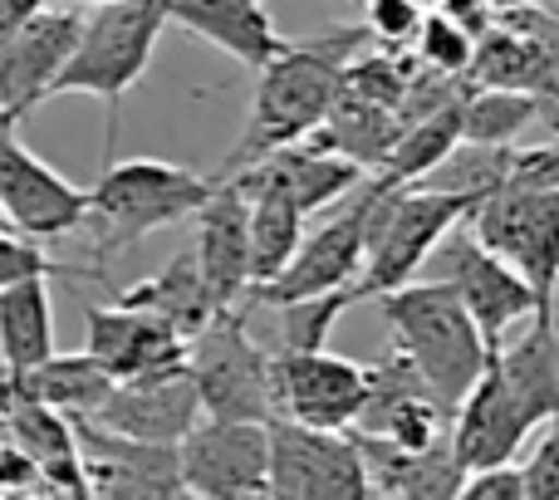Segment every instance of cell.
I'll return each instance as SVG.
<instances>
[{
    "label": "cell",
    "instance_id": "6da1fadb",
    "mask_svg": "<svg viewBox=\"0 0 559 500\" xmlns=\"http://www.w3.org/2000/svg\"><path fill=\"white\" fill-rule=\"evenodd\" d=\"M364 39H373L368 25H354V29L338 25V29L314 35V39H289L271 64L261 69L246 133L216 177H231V172H241V167L261 163V157L275 153V147L314 138L319 128H324V118L334 114V104L344 98L348 64L358 59V45H364Z\"/></svg>",
    "mask_w": 559,
    "mask_h": 500
},
{
    "label": "cell",
    "instance_id": "7a4b0ae2",
    "mask_svg": "<svg viewBox=\"0 0 559 500\" xmlns=\"http://www.w3.org/2000/svg\"><path fill=\"white\" fill-rule=\"evenodd\" d=\"M378 309H383V324L393 329V344L413 358L417 373L432 383L442 407L456 417V407L466 403V393L481 383V373L496 358L456 285L442 275L423 279V285L407 279V285L378 295Z\"/></svg>",
    "mask_w": 559,
    "mask_h": 500
},
{
    "label": "cell",
    "instance_id": "3957f363",
    "mask_svg": "<svg viewBox=\"0 0 559 500\" xmlns=\"http://www.w3.org/2000/svg\"><path fill=\"white\" fill-rule=\"evenodd\" d=\"M216 192V177L192 167L163 163V157H128L104 163V177L88 187V231H94V260L147 241L163 226H177L206 206Z\"/></svg>",
    "mask_w": 559,
    "mask_h": 500
},
{
    "label": "cell",
    "instance_id": "277c9868",
    "mask_svg": "<svg viewBox=\"0 0 559 500\" xmlns=\"http://www.w3.org/2000/svg\"><path fill=\"white\" fill-rule=\"evenodd\" d=\"M167 25H173L167 0H104V5H94L84 15V29H79V45L55 84V98L59 94H94L98 104L108 108L104 163L114 157L118 114H123L128 88L147 74L153 49Z\"/></svg>",
    "mask_w": 559,
    "mask_h": 500
},
{
    "label": "cell",
    "instance_id": "5b68a950",
    "mask_svg": "<svg viewBox=\"0 0 559 500\" xmlns=\"http://www.w3.org/2000/svg\"><path fill=\"white\" fill-rule=\"evenodd\" d=\"M373 187V206H368V265H364V299H378L388 289L407 285L437 246L452 236L456 222H472V212L486 197L472 192H447V187Z\"/></svg>",
    "mask_w": 559,
    "mask_h": 500
},
{
    "label": "cell",
    "instance_id": "8992f818",
    "mask_svg": "<svg viewBox=\"0 0 559 500\" xmlns=\"http://www.w3.org/2000/svg\"><path fill=\"white\" fill-rule=\"evenodd\" d=\"M246 305L216 309V319L192 338V373L202 407L212 417L275 422V354H265L246 329Z\"/></svg>",
    "mask_w": 559,
    "mask_h": 500
},
{
    "label": "cell",
    "instance_id": "52a82bcc",
    "mask_svg": "<svg viewBox=\"0 0 559 500\" xmlns=\"http://www.w3.org/2000/svg\"><path fill=\"white\" fill-rule=\"evenodd\" d=\"M472 231L491 250H501V255L535 285V295H540V314L535 319H555V299H559V187L501 182L472 212Z\"/></svg>",
    "mask_w": 559,
    "mask_h": 500
},
{
    "label": "cell",
    "instance_id": "ba28073f",
    "mask_svg": "<svg viewBox=\"0 0 559 500\" xmlns=\"http://www.w3.org/2000/svg\"><path fill=\"white\" fill-rule=\"evenodd\" d=\"M271 496L275 500H364L378 496L358 442L334 427L295 417L271 422Z\"/></svg>",
    "mask_w": 559,
    "mask_h": 500
},
{
    "label": "cell",
    "instance_id": "9c48e42d",
    "mask_svg": "<svg viewBox=\"0 0 559 500\" xmlns=\"http://www.w3.org/2000/svg\"><path fill=\"white\" fill-rule=\"evenodd\" d=\"M368 206H373V187H358L348 197V206H338L319 231H309L299 241L295 260L271 279V285L251 289L241 299L246 309L255 305H289V299H309V295H324V289H344V285H358L364 279V265H368Z\"/></svg>",
    "mask_w": 559,
    "mask_h": 500
},
{
    "label": "cell",
    "instance_id": "30bf717a",
    "mask_svg": "<svg viewBox=\"0 0 559 500\" xmlns=\"http://www.w3.org/2000/svg\"><path fill=\"white\" fill-rule=\"evenodd\" d=\"M182 481L197 500H251L271 496V422L206 413L182 437Z\"/></svg>",
    "mask_w": 559,
    "mask_h": 500
},
{
    "label": "cell",
    "instance_id": "8fae6325",
    "mask_svg": "<svg viewBox=\"0 0 559 500\" xmlns=\"http://www.w3.org/2000/svg\"><path fill=\"white\" fill-rule=\"evenodd\" d=\"M437 265H442V279H452L456 295L466 299V309L476 314L491 354L506 348V334L515 324L540 314V295L535 285L501 255L491 250L476 231H456L437 246Z\"/></svg>",
    "mask_w": 559,
    "mask_h": 500
},
{
    "label": "cell",
    "instance_id": "7c38bea8",
    "mask_svg": "<svg viewBox=\"0 0 559 500\" xmlns=\"http://www.w3.org/2000/svg\"><path fill=\"white\" fill-rule=\"evenodd\" d=\"M79 456L88 472V491L114 500H173L187 496L182 481V447L128 437L94 417H74Z\"/></svg>",
    "mask_w": 559,
    "mask_h": 500
},
{
    "label": "cell",
    "instance_id": "4fadbf2b",
    "mask_svg": "<svg viewBox=\"0 0 559 500\" xmlns=\"http://www.w3.org/2000/svg\"><path fill=\"white\" fill-rule=\"evenodd\" d=\"M368 403V364L338 358L329 348H275V413L309 427L358 422Z\"/></svg>",
    "mask_w": 559,
    "mask_h": 500
},
{
    "label": "cell",
    "instance_id": "5bb4252c",
    "mask_svg": "<svg viewBox=\"0 0 559 500\" xmlns=\"http://www.w3.org/2000/svg\"><path fill=\"white\" fill-rule=\"evenodd\" d=\"M79 29H84V15L45 5L15 35L0 39V123L5 128L25 123L29 108L55 98L59 74L79 45Z\"/></svg>",
    "mask_w": 559,
    "mask_h": 500
},
{
    "label": "cell",
    "instance_id": "9a60e30c",
    "mask_svg": "<svg viewBox=\"0 0 559 500\" xmlns=\"http://www.w3.org/2000/svg\"><path fill=\"white\" fill-rule=\"evenodd\" d=\"M0 206L10 212L15 231L35 241H59L88 222V192L29 153L15 128H0Z\"/></svg>",
    "mask_w": 559,
    "mask_h": 500
},
{
    "label": "cell",
    "instance_id": "2e32d148",
    "mask_svg": "<svg viewBox=\"0 0 559 500\" xmlns=\"http://www.w3.org/2000/svg\"><path fill=\"white\" fill-rule=\"evenodd\" d=\"M84 334L88 354L104 358L114 368V378H163L192 364V338L177 334L173 324H163L147 309H133L123 299L114 305H88L84 309Z\"/></svg>",
    "mask_w": 559,
    "mask_h": 500
},
{
    "label": "cell",
    "instance_id": "e0dca14e",
    "mask_svg": "<svg viewBox=\"0 0 559 500\" xmlns=\"http://www.w3.org/2000/svg\"><path fill=\"white\" fill-rule=\"evenodd\" d=\"M202 417V388H197V373L187 364L163 378H123L108 393V403L94 413V422L128 437H147V442H182Z\"/></svg>",
    "mask_w": 559,
    "mask_h": 500
},
{
    "label": "cell",
    "instance_id": "ac0fdd59",
    "mask_svg": "<svg viewBox=\"0 0 559 500\" xmlns=\"http://www.w3.org/2000/svg\"><path fill=\"white\" fill-rule=\"evenodd\" d=\"M197 260L222 309L251 295V197L236 177H216V192L197 212Z\"/></svg>",
    "mask_w": 559,
    "mask_h": 500
},
{
    "label": "cell",
    "instance_id": "d6986e66",
    "mask_svg": "<svg viewBox=\"0 0 559 500\" xmlns=\"http://www.w3.org/2000/svg\"><path fill=\"white\" fill-rule=\"evenodd\" d=\"M231 177H241V182H251V187H275V192L295 197V202L305 206V216H314V212H324V206L354 197L358 187L368 182V167L309 138V143L275 147L261 163L241 167V172H231Z\"/></svg>",
    "mask_w": 559,
    "mask_h": 500
},
{
    "label": "cell",
    "instance_id": "ffe728a7",
    "mask_svg": "<svg viewBox=\"0 0 559 500\" xmlns=\"http://www.w3.org/2000/svg\"><path fill=\"white\" fill-rule=\"evenodd\" d=\"M531 432H535L531 417L521 413V403H515V393H511V383H506L501 364L491 358V368L481 373V383L466 393V403L456 407V417H452L456 456H462L466 472L515 462V452L525 447V437H531Z\"/></svg>",
    "mask_w": 559,
    "mask_h": 500
},
{
    "label": "cell",
    "instance_id": "44dd1931",
    "mask_svg": "<svg viewBox=\"0 0 559 500\" xmlns=\"http://www.w3.org/2000/svg\"><path fill=\"white\" fill-rule=\"evenodd\" d=\"M173 25H182L187 35L216 45L226 59H236L241 69L261 74L265 64L289 45L275 29L265 0H167Z\"/></svg>",
    "mask_w": 559,
    "mask_h": 500
},
{
    "label": "cell",
    "instance_id": "7402d4cb",
    "mask_svg": "<svg viewBox=\"0 0 559 500\" xmlns=\"http://www.w3.org/2000/svg\"><path fill=\"white\" fill-rule=\"evenodd\" d=\"M348 437H354L358 452H364L378 496H407V500L462 496L466 466H462V456H456L452 437H442L437 447H423V452H407V447H397V442H383V437L364 432V427H348Z\"/></svg>",
    "mask_w": 559,
    "mask_h": 500
},
{
    "label": "cell",
    "instance_id": "603a6c76",
    "mask_svg": "<svg viewBox=\"0 0 559 500\" xmlns=\"http://www.w3.org/2000/svg\"><path fill=\"white\" fill-rule=\"evenodd\" d=\"M114 299H123V305H133V309H147V314H157L163 324H173L177 334H187V338L202 334V329L216 319V309H222L212 295V285H206V275H202L197 246L182 250V255H173L157 275L118 289Z\"/></svg>",
    "mask_w": 559,
    "mask_h": 500
},
{
    "label": "cell",
    "instance_id": "cb8c5ba5",
    "mask_svg": "<svg viewBox=\"0 0 559 500\" xmlns=\"http://www.w3.org/2000/svg\"><path fill=\"white\" fill-rule=\"evenodd\" d=\"M496 364H501L506 383H511L521 413L531 417V427L550 422L559 413V329H555V319H531V329H525L515 344H506L501 354H496Z\"/></svg>",
    "mask_w": 559,
    "mask_h": 500
},
{
    "label": "cell",
    "instance_id": "d4e9b609",
    "mask_svg": "<svg viewBox=\"0 0 559 500\" xmlns=\"http://www.w3.org/2000/svg\"><path fill=\"white\" fill-rule=\"evenodd\" d=\"M55 354V305H49V275L0 289V368L29 373Z\"/></svg>",
    "mask_w": 559,
    "mask_h": 500
},
{
    "label": "cell",
    "instance_id": "484cf974",
    "mask_svg": "<svg viewBox=\"0 0 559 500\" xmlns=\"http://www.w3.org/2000/svg\"><path fill=\"white\" fill-rule=\"evenodd\" d=\"M403 128H407L403 108L373 104V98H358V94H348V88H344V98H338L334 114L324 118V128L314 133V143L334 147V153L364 163L368 172H378V167L388 163V153L397 147Z\"/></svg>",
    "mask_w": 559,
    "mask_h": 500
},
{
    "label": "cell",
    "instance_id": "4316f807",
    "mask_svg": "<svg viewBox=\"0 0 559 500\" xmlns=\"http://www.w3.org/2000/svg\"><path fill=\"white\" fill-rule=\"evenodd\" d=\"M462 104H466V94L452 98V104H442V108H432V114L413 118V123L403 128V138H397V147L388 153V163L368 177H373L378 187H413V182H423L432 167H442L447 157L456 153V143L466 138Z\"/></svg>",
    "mask_w": 559,
    "mask_h": 500
},
{
    "label": "cell",
    "instance_id": "83f0119b",
    "mask_svg": "<svg viewBox=\"0 0 559 500\" xmlns=\"http://www.w3.org/2000/svg\"><path fill=\"white\" fill-rule=\"evenodd\" d=\"M15 378L39 403L59 407V413H69V417H94L98 407L108 403V393L118 388L114 368H108L104 358H94L88 348L84 354H49L39 368L15 373Z\"/></svg>",
    "mask_w": 559,
    "mask_h": 500
},
{
    "label": "cell",
    "instance_id": "f1b7e54d",
    "mask_svg": "<svg viewBox=\"0 0 559 500\" xmlns=\"http://www.w3.org/2000/svg\"><path fill=\"white\" fill-rule=\"evenodd\" d=\"M241 182V177H236ZM241 192L251 197V289L271 285L280 270L295 260L299 241H305V206L295 197L275 192V187H251L241 182Z\"/></svg>",
    "mask_w": 559,
    "mask_h": 500
},
{
    "label": "cell",
    "instance_id": "f546056e",
    "mask_svg": "<svg viewBox=\"0 0 559 500\" xmlns=\"http://www.w3.org/2000/svg\"><path fill=\"white\" fill-rule=\"evenodd\" d=\"M462 114H466V138L472 143H515L540 118V94L535 88L481 84L466 94Z\"/></svg>",
    "mask_w": 559,
    "mask_h": 500
},
{
    "label": "cell",
    "instance_id": "4dcf8cb0",
    "mask_svg": "<svg viewBox=\"0 0 559 500\" xmlns=\"http://www.w3.org/2000/svg\"><path fill=\"white\" fill-rule=\"evenodd\" d=\"M364 299V285L324 289L309 299H289L280 305V348H329V329L344 309H354Z\"/></svg>",
    "mask_w": 559,
    "mask_h": 500
},
{
    "label": "cell",
    "instance_id": "1f68e13d",
    "mask_svg": "<svg viewBox=\"0 0 559 500\" xmlns=\"http://www.w3.org/2000/svg\"><path fill=\"white\" fill-rule=\"evenodd\" d=\"M472 74L481 84H501V88H535L550 79V64H545V49L540 45H525L515 35H486L476 45V64Z\"/></svg>",
    "mask_w": 559,
    "mask_h": 500
},
{
    "label": "cell",
    "instance_id": "d6a6232c",
    "mask_svg": "<svg viewBox=\"0 0 559 500\" xmlns=\"http://www.w3.org/2000/svg\"><path fill=\"white\" fill-rule=\"evenodd\" d=\"M417 64L437 69V74H472L476 64V29H466L462 20H452L447 10H427L423 29H417Z\"/></svg>",
    "mask_w": 559,
    "mask_h": 500
},
{
    "label": "cell",
    "instance_id": "836d02e7",
    "mask_svg": "<svg viewBox=\"0 0 559 500\" xmlns=\"http://www.w3.org/2000/svg\"><path fill=\"white\" fill-rule=\"evenodd\" d=\"M39 275H94V270H74L64 260H49L35 236L25 231H0V289L25 285V279H39Z\"/></svg>",
    "mask_w": 559,
    "mask_h": 500
},
{
    "label": "cell",
    "instance_id": "e575fe53",
    "mask_svg": "<svg viewBox=\"0 0 559 500\" xmlns=\"http://www.w3.org/2000/svg\"><path fill=\"white\" fill-rule=\"evenodd\" d=\"M427 10L417 0H364V25L378 45L397 49V45H413L417 29H423Z\"/></svg>",
    "mask_w": 559,
    "mask_h": 500
},
{
    "label": "cell",
    "instance_id": "d590c367",
    "mask_svg": "<svg viewBox=\"0 0 559 500\" xmlns=\"http://www.w3.org/2000/svg\"><path fill=\"white\" fill-rule=\"evenodd\" d=\"M462 500H531V481H525V462H501L466 472Z\"/></svg>",
    "mask_w": 559,
    "mask_h": 500
},
{
    "label": "cell",
    "instance_id": "8d00e7d4",
    "mask_svg": "<svg viewBox=\"0 0 559 500\" xmlns=\"http://www.w3.org/2000/svg\"><path fill=\"white\" fill-rule=\"evenodd\" d=\"M525 481H531V500H559V413L545 422L525 456Z\"/></svg>",
    "mask_w": 559,
    "mask_h": 500
},
{
    "label": "cell",
    "instance_id": "74e56055",
    "mask_svg": "<svg viewBox=\"0 0 559 500\" xmlns=\"http://www.w3.org/2000/svg\"><path fill=\"white\" fill-rule=\"evenodd\" d=\"M442 10L476 35H486V25H491V0H442Z\"/></svg>",
    "mask_w": 559,
    "mask_h": 500
},
{
    "label": "cell",
    "instance_id": "f35d334b",
    "mask_svg": "<svg viewBox=\"0 0 559 500\" xmlns=\"http://www.w3.org/2000/svg\"><path fill=\"white\" fill-rule=\"evenodd\" d=\"M45 10V0H0V39L15 35L25 20H35Z\"/></svg>",
    "mask_w": 559,
    "mask_h": 500
},
{
    "label": "cell",
    "instance_id": "ab89813d",
    "mask_svg": "<svg viewBox=\"0 0 559 500\" xmlns=\"http://www.w3.org/2000/svg\"><path fill=\"white\" fill-rule=\"evenodd\" d=\"M0 231H15V222H10V212L0 206Z\"/></svg>",
    "mask_w": 559,
    "mask_h": 500
},
{
    "label": "cell",
    "instance_id": "60d3db41",
    "mask_svg": "<svg viewBox=\"0 0 559 500\" xmlns=\"http://www.w3.org/2000/svg\"><path fill=\"white\" fill-rule=\"evenodd\" d=\"M417 5H423V10H442V0H417Z\"/></svg>",
    "mask_w": 559,
    "mask_h": 500
},
{
    "label": "cell",
    "instance_id": "b9f144b4",
    "mask_svg": "<svg viewBox=\"0 0 559 500\" xmlns=\"http://www.w3.org/2000/svg\"><path fill=\"white\" fill-rule=\"evenodd\" d=\"M348 5H364V0H348Z\"/></svg>",
    "mask_w": 559,
    "mask_h": 500
},
{
    "label": "cell",
    "instance_id": "7bdbcfd3",
    "mask_svg": "<svg viewBox=\"0 0 559 500\" xmlns=\"http://www.w3.org/2000/svg\"><path fill=\"white\" fill-rule=\"evenodd\" d=\"M0 128H5V123H0Z\"/></svg>",
    "mask_w": 559,
    "mask_h": 500
}]
</instances>
